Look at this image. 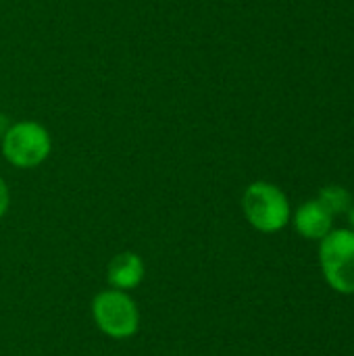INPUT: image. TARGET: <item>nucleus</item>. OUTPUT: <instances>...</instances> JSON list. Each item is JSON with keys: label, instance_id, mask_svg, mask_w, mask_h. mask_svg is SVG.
<instances>
[{"label": "nucleus", "instance_id": "1a4fd4ad", "mask_svg": "<svg viewBox=\"0 0 354 356\" xmlns=\"http://www.w3.org/2000/svg\"><path fill=\"white\" fill-rule=\"evenodd\" d=\"M348 221H351V229H354V204L353 209L348 211Z\"/></svg>", "mask_w": 354, "mask_h": 356}, {"label": "nucleus", "instance_id": "f03ea898", "mask_svg": "<svg viewBox=\"0 0 354 356\" xmlns=\"http://www.w3.org/2000/svg\"><path fill=\"white\" fill-rule=\"evenodd\" d=\"M92 317L96 327L113 338L127 340L140 330V311L136 300L123 290H102L92 300Z\"/></svg>", "mask_w": 354, "mask_h": 356}, {"label": "nucleus", "instance_id": "f257e3e1", "mask_svg": "<svg viewBox=\"0 0 354 356\" xmlns=\"http://www.w3.org/2000/svg\"><path fill=\"white\" fill-rule=\"evenodd\" d=\"M242 211L246 221L261 234L282 232L292 219L288 196L269 181H255L244 190Z\"/></svg>", "mask_w": 354, "mask_h": 356}, {"label": "nucleus", "instance_id": "39448f33", "mask_svg": "<svg viewBox=\"0 0 354 356\" xmlns=\"http://www.w3.org/2000/svg\"><path fill=\"white\" fill-rule=\"evenodd\" d=\"M294 229L305 238V240H323L332 229H334V215L315 198L303 202L294 217Z\"/></svg>", "mask_w": 354, "mask_h": 356}, {"label": "nucleus", "instance_id": "7ed1b4c3", "mask_svg": "<svg viewBox=\"0 0 354 356\" xmlns=\"http://www.w3.org/2000/svg\"><path fill=\"white\" fill-rule=\"evenodd\" d=\"M319 265L332 290L354 294V229H332L319 240Z\"/></svg>", "mask_w": 354, "mask_h": 356}, {"label": "nucleus", "instance_id": "423d86ee", "mask_svg": "<svg viewBox=\"0 0 354 356\" xmlns=\"http://www.w3.org/2000/svg\"><path fill=\"white\" fill-rule=\"evenodd\" d=\"M146 275V265L140 254L136 252H119L117 257L111 259L108 269H106V280L111 288L115 290H136Z\"/></svg>", "mask_w": 354, "mask_h": 356}, {"label": "nucleus", "instance_id": "0eeeda50", "mask_svg": "<svg viewBox=\"0 0 354 356\" xmlns=\"http://www.w3.org/2000/svg\"><path fill=\"white\" fill-rule=\"evenodd\" d=\"M334 217L336 215H344L353 209V196L346 188L342 186H325L321 188L319 192V198H317Z\"/></svg>", "mask_w": 354, "mask_h": 356}, {"label": "nucleus", "instance_id": "20e7f679", "mask_svg": "<svg viewBox=\"0 0 354 356\" xmlns=\"http://www.w3.org/2000/svg\"><path fill=\"white\" fill-rule=\"evenodd\" d=\"M52 152L48 129L35 121H19L2 136V154L17 169H35Z\"/></svg>", "mask_w": 354, "mask_h": 356}, {"label": "nucleus", "instance_id": "6e6552de", "mask_svg": "<svg viewBox=\"0 0 354 356\" xmlns=\"http://www.w3.org/2000/svg\"><path fill=\"white\" fill-rule=\"evenodd\" d=\"M8 204H10V194H8V186H6V181L0 177V219L6 215V211H8Z\"/></svg>", "mask_w": 354, "mask_h": 356}]
</instances>
